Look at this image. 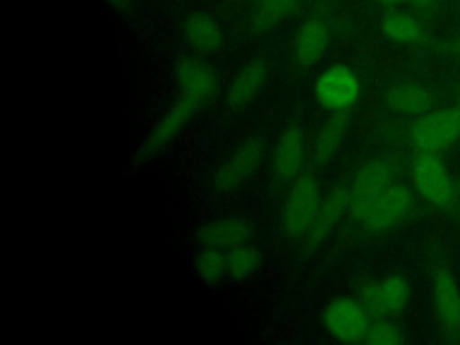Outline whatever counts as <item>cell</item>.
Instances as JSON below:
<instances>
[{
    "label": "cell",
    "instance_id": "cell-1",
    "mask_svg": "<svg viewBox=\"0 0 460 345\" xmlns=\"http://www.w3.org/2000/svg\"><path fill=\"white\" fill-rule=\"evenodd\" d=\"M322 199L320 183L311 172H300L291 180L279 216L282 234L291 239H302L311 228Z\"/></svg>",
    "mask_w": 460,
    "mask_h": 345
},
{
    "label": "cell",
    "instance_id": "cell-2",
    "mask_svg": "<svg viewBox=\"0 0 460 345\" xmlns=\"http://www.w3.org/2000/svg\"><path fill=\"white\" fill-rule=\"evenodd\" d=\"M205 102L194 95L180 92V95L165 108V111L158 117V120L153 124L151 131L140 144L135 162L144 164L151 160L160 149H164L183 128L185 124L196 115V111Z\"/></svg>",
    "mask_w": 460,
    "mask_h": 345
},
{
    "label": "cell",
    "instance_id": "cell-3",
    "mask_svg": "<svg viewBox=\"0 0 460 345\" xmlns=\"http://www.w3.org/2000/svg\"><path fill=\"white\" fill-rule=\"evenodd\" d=\"M323 329L331 338L341 343L365 341L370 331V313L352 296H334L322 311Z\"/></svg>",
    "mask_w": 460,
    "mask_h": 345
},
{
    "label": "cell",
    "instance_id": "cell-4",
    "mask_svg": "<svg viewBox=\"0 0 460 345\" xmlns=\"http://www.w3.org/2000/svg\"><path fill=\"white\" fill-rule=\"evenodd\" d=\"M392 185V165L386 160H370L358 169L349 190V212L356 221H365L372 207Z\"/></svg>",
    "mask_w": 460,
    "mask_h": 345
},
{
    "label": "cell",
    "instance_id": "cell-5",
    "mask_svg": "<svg viewBox=\"0 0 460 345\" xmlns=\"http://www.w3.org/2000/svg\"><path fill=\"white\" fill-rule=\"evenodd\" d=\"M264 156V144L259 137H248L216 167L212 187L221 194L237 190L259 169Z\"/></svg>",
    "mask_w": 460,
    "mask_h": 345
},
{
    "label": "cell",
    "instance_id": "cell-6",
    "mask_svg": "<svg viewBox=\"0 0 460 345\" xmlns=\"http://www.w3.org/2000/svg\"><path fill=\"white\" fill-rule=\"evenodd\" d=\"M361 93L358 75L347 65L336 63L320 72L313 84L314 101L327 111H349Z\"/></svg>",
    "mask_w": 460,
    "mask_h": 345
},
{
    "label": "cell",
    "instance_id": "cell-7",
    "mask_svg": "<svg viewBox=\"0 0 460 345\" xmlns=\"http://www.w3.org/2000/svg\"><path fill=\"white\" fill-rule=\"evenodd\" d=\"M460 137V108H444L424 115L411 129V140L420 151H438Z\"/></svg>",
    "mask_w": 460,
    "mask_h": 345
},
{
    "label": "cell",
    "instance_id": "cell-8",
    "mask_svg": "<svg viewBox=\"0 0 460 345\" xmlns=\"http://www.w3.org/2000/svg\"><path fill=\"white\" fill-rule=\"evenodd\" d=\"M413 181L419 192L435 205H446L453 198V185L444 164L431 153L420 151L411 165Z\"/></svg>",
    "mask_w": 460,
    "mask_h": 345
},
{
    "label": "cell",
    "instance_id": "cell-9",
    "mask_svg": "<svg viewBox=\"0 0 460 345\" xmlns=\"http://www.w3.org/2000/svg\"><path fill=\"white\" fill-rule=\"evenodd\" d=\"M345 210H349V190L347 187L338 185L322 199L311 228L302 237L304 255L316 252L327 241V237L331 235Z\"/></svg>",
    "mask_w": 460,
    "mask_h": 345
},
{
    "label": "cell",
    "instance_id": "cell-10",
    "mask_svg": "<svg viewBox=\"0 0 460 345\" xmlns=\"http://www.w3.org/2000/svg\"><path fill=\"white\" fill-rule=\"evenodd\" d=\"M268 74H270V61L262 56L252 58L248 63H244L237 70V74L232 77L226 88V93H225L226 108L232 111L246 108L264 86Z\"/></svg>",
    "mask_w": 460,
    "mask_h": 345
},
{
    "label": "cell",
    "instance_id": "cell-11",
    "mask_svg": "<svg viewBox=\"0 0 460 345\" xmlns=\"http://www.w3.org/2000/svg\"><path fill=\"white\" fill-rule=\"evenodd\" d=\"M174 79L180 92L194 95L205 104L219 90L217 70L199 58H181L174 65Z\"/></svg>",
    "mask_w": 460,
    "mask_h": 345
},
{
    "label": "cell",
    "instance_id": "cell-12",
    "mask_svg": "<svg viewBox=\"0 0 460 345\" xmlns=\"http://www.w3.org/2000/svg\"><path fill=\"white\" fill-rule=\"evenodd\" d=\"M305 155V137L298 126L286 128L275 146L271 155V171L279 181L295 180L300 174Z\"/></svg>",
    "mask_w": 460,
    "mask_h": 345
},
{
    "label": "cell",
    "instance_id": "cell-13",
    "mask_svg": "<svg viewBox=\"0 0 460 345\" xmlns=\"http://www.w3.org/2000/svg\"><path fill=\"white\" fill-rule=\"evenodd\" d=\"M413 205V196L406 185L395 183L390 185L385 194L372 207L363 225L372 232H385L395 226L399 221L406 217Z\"/></svg>",
    "mask_w": 460,
    "mask_h": 345
},
{
    "label": "cell",
    "instance_id": "cell-14",
    "mask_svg": "<svg viewBox=\"0 0 460 345\" xmlns=\"http://www.w3.org/2000/svg\"><path fill=\"white\" fill-rule=\"evenodd\" d=\"M331 45V31L323 20L313 18L300 25L293 40V61L300 68L314 66L322 61Z\"/></svg>",
    "mask_w": 460,
    "mask_h": 345
},
{
    "label": "cell",
    "instance_id": "cell-15",
    "mask_svg": "<svg viewBox=\"0 0 460 345\" xmlns=\"http://www.w3.org/2000/svg\"><path fill=\"white\" fill-rule=\"evenodd\" d=\"M181 34L187 47L198 56H210L223 43L221 25L205 11H192L181 22Z\"/></svg>",
    "mask_w": 460,
    "mask_h": 345
},
{
    "label": "cell",
    "instance_id": "cell-16",
    "mask_svg": "<svg viewBox=\"0 0 460 345\" xmlns=\"http://www.w3.org/2000/svg\"><path fill=\"white\" fill-rule=\"evenodd\" d=\"M433 296L437 314L449 336L460 332V289L449 271L438 270L433 279Z\"/></svg>",
    "mask_w": 460,
    "mask_h": 345
},
{
    "label": "cell",
    "instance_id": "cell-17",
    "mask_svg": "<svg viewBox=\"0 0 460 345\" xmlns=\"http://www.w3.org/2000/svg\"><path fill=\"white\" fill-rule=\"evenodd\" d=\"M252 237V226L241 217H217L207 221L198 230V239L203 246H216L228 250L235 244L246 243Z\"/></svg>",
    "mask_w": 460,
    "mask_h": 345
},
{
    "label": "cell",
    "instance_id": "cell-18",
    "mask_svg": "<svg viewBox=\"0 0 460 345\" xmlns=\"http://www.w3.org/2000/svg\"><path fill=\"white\" fill-rule=\"evenodd\" d=\"M347 126H349L347 111H332V115H329L322 122V126L314 137L313 151H311L314 165L323 167L336 156V153L341 146V140L345 137Z\"/></svg>",
    "mask_w": 460,
    "mask_h": 345
},
{
    "label": "cell",
    "instance_id": "cell-19",
    "mask_svg": "<svg viewBox=\"0 0 460 345\" xmlns=\"http://www.w3.org/2000/svg\"><path fill=\"white\" fill-rule=\"evenodd\" d=\"M298 4L300 0H261L250 14V31L255 34L270 32L286 20Z\"/></svg>",
    "mask_w": 460,
    "mask_h": 345
},
{
    "label": "cell",
    "instance_id": "cell-20",
    "mask_svg": "<svg viewBox=\"0 0 460 345\" xmlns=\"http://www.w3.org/2000/svg\"><path fill=\"white\" fill-rule=\"evenodd\" d=\"M386 102L394 111L404 115L424 113L431 104V95L419 84L413 83H399L390 88L386 95Z\"/></svg>",
    "mask_w": 460,
    "mask_h": 345
},
{
    "label": "cell",
    "instance_id": "cell-21",
    "mask_svg": "<svg viewBox=\"0 0 460 345\" xmlns=\"http://www.w3.org/2000/svg\"><path fill=\"white\" fill-rule=\"evenodd\" d=\"M262 252L250 241L226 250V273L234 280H246L257 273L262 264Z\"/></svg>",
    "mask_w": 460,
    "mask_h": 345
},
{
    "label": "cell",
    "instance_id": "cell-22",
    "mask_svg": "<svg viewBox=\"0 0 460 345\" xmlns=\"http://www.w3.org/2000/svg\"><path fill=\"white\" fill-rule=\"evenodd\" d=\"M194 270L207 286H217L226 273V250L216 246H203L196 253Z\"/></svg>",
    "mask_w": 460,
    "mask_h": 345
},
{
    "label": "cell",
    "instance_id": "cell-23",
    "mask_svg": "<svg viewBox=\"0 0 460 345\" xmlns=\"http://www.w3.org/2000/svg\"><path fill=\"white\" fill-rule=\"evenodd\" d=\"M383 31L388 38L397 41H415L420 38V25L415 18L402 14V13H392L383 20Z\"/></svg>",
    "mask_w": 460,
    "mask_h": 345
},
{
    "label": "cell",
    "instance_id": "cell-24",
    "mask_svg": "<svg viewBox=\"0 0 460 345\" xmlns=\"http://www.w3.org/2000/svg\"><path fill=\"white\" fill-rule=\"evenodd\" d=\"M381 289H383V295H385L390 313H399L406 307V304L410 300V284L402 275L392 273V275L385 277L381 280Z\"/></svg>",
    "mask_w": 460,
    "mask_h": 345
},
{
    "label": "cell",
    "instance_id": "cell-25",
    "mask_svg": "<svg viewBox=\"0 0 460 345\" xmlns=\"http://www.w3.org/2000/svg\"><path fill=\"white\" fill-rule=\"evenodd\" d=\"M361 304L370 313V316L383 318V316L390 314L388 304H386L383 289H381V282H368V284L363 286V289H361Z\"/></svg>",
    "mask_w": 460,
    "mask_h": 345
},
{
    "label": "cell",
    "instance_id": "cell-26",
    "mask_svg": "<svg viewBox=\"0 0 460 345\" xmlns=\"http://www.w3.org/2000/svg\"><path fill=\"white\" fill-rule=\"evenodd\" d=\"M365 341L368 345H399L404 341V338L394 323H390L386 320H377L376 323L370 325V331H368Z\"/></svg>",
    "mask_w": 460,
    "mask_h": 345
},
{
    "label": "cell",
    "instance_id": "cell-27",
    "mask_svg": "<svg viewBox=\"0 0 460 345\" xmlns=\"http://www.w3.org/2000/svg\"><path fill=\"white\" fill-rule=\"evenodd\" d=\"M102 2L120 14H126L131 11V0H102Z\"/></svg>",
    "mask_w": 460,
    "mask_h": 345
},
{
    "label": "cell",
    "instance_id": "cell-28",
    "mask_svg": "<svg viewBox=\"0 0 460 345\" xmlns=\"http://www.w3.org/2000/svg\"><path fill=\"white\" fill-rule=\"evenodd\" d=\"M415 5H426V4H429L431 0H411Z\"/></svg>",
    "mask_w": 460,
    "mask_h": 345
},
{
    "label": "cell",
    "instance_id": "cell-29",
    "mask_svg": "<svg viewBox=\"0 0 460 345\" xmlns=\"http://www.w3.org/2000/svg\"><path fill=\"white\" fill-rule=\"evenodd\" d=\"M381 4H397V2H402V0H379Z\"/></svg>",
    "mask_w": 460,
    "mask_h": 345
},
{
    "label": "cell",
    "instance_id": "cell-30",
    "mask_svg": "<svg viewBox=\"0 0 460 345\" xmlns=\"http://www.w3.org/2000/svg\"><path fill=\"white\" fill-rule=\"evenodd\" d=\"M456 52H458V54H460V38H458V40H456Z\"/></svg>",
    "mask_w": 460,
    "mask_h": 345
}]
</instances>
